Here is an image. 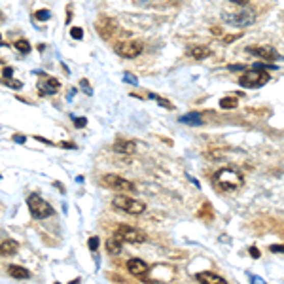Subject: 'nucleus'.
<instances>
[{
	"label": "nucleus",
	"instance_id": "412c9836",
	"mask_svg": "<svg viewBox=\"0 0 284 284\" xmlns=\"http://www.w3.org/2000/svg\"><path fill=\"white\" fill-rule=\"evenodd\" d=\"M2 86H8V87H12V89H21L23 84L17 82V80H12V78H2Z\"/></svg>",
	"mask_w": 284,
	"mask_h": 284
},
{
	"label": "nucleus",
	"instance_id": "4468645a",
	"mask_svg": "<svg viewBox=\"0 0 284 284\" xmlns=\"http://www.w3.org/2000/svg\"><path fill=\"white\" fill-rule=\"evenodd\" d=\"M114 152L116 153H135L137 152V144L133 142V140H118L116 144H114Z\"/></svg>",
	"mask_w": 284,
	"mask_h": 284
},
{
	"label": "nucleus",
	"instance_id": "aec40b11",
	"mask_svg": "<svg viewBox=\"0 0 284 284\" xmlns=\"http://www.w3.org/2000/svg\"><path fill=\"white\" fill-rule=\"evenodd\" d=\"M239 100L235 97H224V99H220V108H224V110H231V108H237Z\"/></svg>",
	"mask_w": 284,
	"mask_h": 284
},
{
	"label": "nucleus",
	"instance_id": "0eeeda50",
	"mask_svg": "<svg viewBox=\"0 0 284 284\" xmlns=\"http://www.w3.org/2000/svg\"><path fill=\"white\" fill-rule=\"evenodd\" d=\"M114 235L121 239V243L125 241V243H131V245H140V243L146 241V233L137 229V227H131V225H119Z\"/></svg>",
	"mask_w": 284,
	"mask_h": 284
},
{
	"label": "nucleus",
	"instance_id": "e433bc0d",
	"mask_svg": "<svg viewBox=\"0 0 284 284\" xmlns=\"http://www.w3.org/2000/svg\"><path fill=\"white\" fill-rule=\"evenodd\" d=\"M229 2H233V4H239V6H245V4H248V0H229Z\"/></svg>",
	"mask_w": 284,
	"mask_h": 284
},
{
	"label": "nucleus",
	"instance_id": "4be33fe9",
	"mask_svg": "<svg viewBox=\"0 0 284 284\" xmlns=\"http://www.w3.org/2000/svg\"><path fill=\"white\" fill-rule=\"evenodd\" d=\"M15 47H17L21 53H29V51H31V44H29L27 40H17V42H15Z\"/></svg>",
	"mask_w": 284,
	"mask_h": 284
},
{
	"label": "nucleus",
	"instance_id": "7c9ffc66",
	"mask_svg": "<svg viewBox=\"0 0 284 284\" xmlns=\"http://www.w3.org/2000/svg\"><path fill=\"white\" fill-rule=\"evenodd\" d=\"M241 38V34H229V36H225L224 38V42L225 44H231V42H235V40H239Z\"/></svg>",
	"mask_w": 284,
	"mask_h": 284
},
{
	"label": "nucleus",
	"instance_id": "ea45409f",
	"mask_svg": "<svg viewBox=\"0 0 284 284\" xmlns=\"http://www.w3.org/2000/svg\"><path fill=\"white\" fill-rule=\"evenodd\" d=\"M0 42H2V38H0Z\"/></svg>",
	"mask_w": 284,
	"mask_h": 284
},
{
	"label": "nucleus",
	"instance_id": "1a4fd4ad",
	"mask_svg": "<svg viewBox=\"0 0 284 284\" xmlns=\"http://www.w3.org/2000/svg\"><path fill=\"white\" fill-rule=\"evenodd\" d=\"M248 55H256L264 61H278L280 59V53L275 49L273 46H248L246 47Z\"/></svg>",
	"mask_w": 284,
	"mask_h": 284
},
{
	"label": "nucleus",
	"instance_id": "c9c22d12",
	"mask_svg": "<svg viewBox=\"0 0 284 284\" xmlns=\"http://www.w3.org/2000/svg\"><path fill=\"white\" fill-rule=\"evenodd\" d=\"M61 148H68V150H74L76 146H74L72 142H63V144H61Z\"/></svg>",
	"mask_w": 284,
	"mask_h": 284
},
{
	"label": "nucleus",
	"instance_id": "f8f14e48",
	"mask_svg": "<svg viewBox=\"0 0 284 284\" xmlns=\"http://www.w3.org/2000/svg\"><path fill=\"white\" fill-rule=\"evenodd\" d=\"M127 271L131 273L133 277L137 278H144L148 273H150V267L146 262H142L140 258H131L127 262Z\"/></svg>",
	"mask_w": 284,
	"mask_h": 284
},
{
	"label": "nucleus",
	"instance_id": "c756f323",
	"mask_svg": "<svg viewBox=\"0 0 284 284\" xmlns=\"http://www.w3.org/2000/svg\"><path fill=\"white\" fill-rule=\"evenodd\" d=\"M72 119H74V123H76V127H84L87 123L86 118H76V116H72Z\"/></svg>",
	"mask_w": 284,
	"mask_h": 284
},
{
	"label": "nucleus",
	"instance_id": "f704fd0d",
	"mask_svg": "<svg viewBox=\"0 0 284 284\" xmlns=\"http://www.w3.org/2000/svg\"><path fill=\"white\" fill-rule=\"evenodd\" d=\"M229 70H246V66L245 65H229Z\"/></svg>",
	"mask_w": 284,
	"mask_h": 284
},
{
	"label": "nucleus",
	"instance_id": "ddd939ff",
	"mask_svg": "<svg viewBox=\"0 0 284 284\" xmlns=\"http://www.w3.org/2000/svg\"><path fill=\"white\" fill-rule=\"evenodd\" d=\"M199 282H205V284H225V278L216 275V273H211V271H205V273H197L195 275Z\"/></svg>",
	"mask_w": 284,
	"mask_h": 284
},
{
	"label": "nucleus",
	"instance_id": "6e6552de",
	"mask_svg": "<svg viewBox=\"0 0 284 284\" xmlns=\"http://www.w3.org/2000/svg\"><path fill=\"white\" fill-rule=\"evenodd\" d=\"M100 182H102V186L112 188L116 192H135V184L125 180L123 176H119V174H105L100 178Z\"/></svg>",
	"mask_w": 284,
	"mask_h": 284
},
{
	"label": "nucleus",
	"instance_id": "c85d7f7f",
	"mask_svg": "<svg viewBox=\"0 0 284 284\" xmlns=\"http://www.w3.org/2000/svg\"><path fill=\"white\" fill-rule=\"evenodd\" d=\"M254 68H260V70H277V66L273 65H265V63H256Z\"/></svg>",
	"mask_w": 284,
	"mask_h": 284
},
{
	"label": "nucleus",
	"instance_id": "b1692460",
	"mask_svg": "<svg viewBox=\"0 0 284 284\" xmlns=\"http://www.w3.org/2000/svg\"><path fill=\"white\" fill-rule=\"evenodd\" d=\"M150 99H152V100H156V102H158V105L165 106V108H169V110H172V105H171V102H167L165 99H161V97H158V95H153V93H150Z\"/></svg>",
	"mask_w": 284,
	"mask_h": 284
},
{
	"label": "nucleus",
	"instance_id": "f03ea898",
	"mask_svg": "<svg viewBox=\"0 0 284 284\" xmlns=\"http://www.w3.org/2000/svg\"><path fill=\"white\" fill-rule=\"evenodd\" d=\"M214 184L218 186L222 192H235L239 188H243L245 178L241 172L233 171V169H220L214 174Z\"/></svg>",
	"mask_w": 284,
	"mask_h": 284
},
{
	"label": "nucleus",
	"instance_id": "cd10ccee",
	"mask_svg": "<svg viewBox=\"0 0 284 284\" xmlns=\"http://www.w3.org/2000/svg\"><path fill=\"white\" fill-rule=\"evenodd\" d=\"M123 80H125L127 84H131V86H137V84H139V80H137V76H133V74H129V72L123 74Z\"/></svg>",
	"mask_w": 284,
	"mask_h": 284
},
{
	"label": "nucleus",
	"instance_id": "39448f33",
	"mask_svg": "<svg viewBox=\"0 0 284 284\" xmlns=\"http://www.w3.org/2000/svg\"><path fill=\"white\" fill-rule=\"evenodd\" d=\"M144 46L140 40H121L119 44H116V53L123 59H135L142 53Z\"/></svg>",
	"mask_w": 284,
	"mask_h": 284
},
{
	"label": "nucleus",
	"instance_id": "20e7f679",
	"mask_svg": "<svg viewBox=\"0 0 284 284\" xmlns=\"http://www.w3.org/2000/svg\"><path fill=\"white\" fill-rule=\"evenodd\" d=\"M27 205H29V211H31V214H33L36 220H44V218H47V216H51L53 214L51 205L40 197L38 193L29 195V197H27Z\"/></svg>",
	"mask_w": 284,
	"mask_h": 284
},
{
	"label": "nucleus",
	"instance_id": "7ed1b4c3",
	"mask_svg": "<svg viewBox=\"0 0 284 284\" xmlns=\"http://www.w3.org/2000/svg\"><path fill=\"white\" fill-rule=\"evenodd\" d=\"M112 203L118 211L131 214V216H139V214H142L146 211V205L142 201H137V199L127 197V195H116Z\"/></svg>",
	"mask_w": 284,
	"mask_h": 284
},
{
	"label": "nucleus",
	"instance_id": "9b49d317",
	"mask_svg": "<svg viewBox=\"0 0 284 284\" xmlns=\"http://www.w3.org/2000/svg\"><path fill=\"white\" fill-rule=\"evenodd\" d=\"M116 31H118V23H116V19L100 17V19L97 21V33L100 34V38L110 40L114 34H116Z\"/></svg>",
	"mask_w": 284,
	"mask_h": 284
},
{
	"label": "nucleus",
	"instance_id": "4c0bfd02",
	"mask_svg": "<svg viewBox=\"0 0 284 284\" xmlns=\"http://www.w3.org/2000/svg\"><path fill=\"white\" fill-rule=\"evenodd\" d=\"M13 140H15V142H21V144H23V142H25V137H21V135H13Z\"/></svg>",
	"mask_w": 284,
	"mask_h": 284
},
{
	"label": "nucleus",
	"instance_id": "9d476101",
	"mask_svg": "<svg viewBox=\"0 0 284 284\" xmlns=\"http://www.w3.org/2000/svg\"><path fill=\"white\" fill-rule=\"evenodd\" d=\"M36 74L38 76H42V80L38 82V91L42 93V95H53V93L59 91V80L57 78H51V76H46L44 72H40V70H36Z\"/></svg>",
	"mask_w": 284,
	"mask_h": 284
},
{
	"label": "nucleus",
	"instance_id": "f257e3e1",
	"mask_svg": "<svg viewBox=\"0 0 284 284\" xmlns=\"http://www.w3.org/2000/svg\"><path fill=\"white\" fill-rule=\"evenodd\" d=\"M222 21L225 25L246 29L256 23V12L252 8H241V10H222Z\"/></svg>",
	"mask_w": 284,
	"mask_h": 284
},
{
	"label": "nucleus",
	"instance_id": "a211bd4d",
	"mask_svg": "<svg viewBox=\"0 0 284 284\" xmlns=\"http://www.w3.org/2000/svg\"><path fill=\"white\" fill-rule=\"evenodd\" d=\"M180 121L186 123V125H201V123H203V118H201V114H197V112H190V114H186V116H182Z\"/></svg>",
	"mask_w": 284,
	"mask_h": 284
},
{
	"label": "nucleus",
	"instance_id": "473e14b6",
	"mask_svg": "<svg viewBox=\"0 0 284 284\" xmlns=\"http://www.w3.org/2000/svg\"><path fill=\"white\" fill-rule=\"evenodd\" d=\"M248 252H250V256H252L254 260H258V258H260V250L256 248V246H252V248H250Z\"/></svg>",
	"mask_w": 284,
	"mask_h": 284
},
{
	"label": "nucleus",
	"instance_id": "58836bf2",
	"mask_svg": "<svg viewBox=\"0 0 284 284\" xmlns=\"http://www.w3.org/2000/svg\"><path fill=\"white\" fill-rule=\"evenodd\" d=\"M2 17H4V15H2V13H0V19H2Z\"/></svg>",
	"mask_w": 284,
	"mask_h": 284
},
{
	"label": "nucleus",
	"instance_id": "6ab92c4d",
	"mask_svg": "<svg viewBox=\"0 0 284 284\" xmlns=\"http://www.w3.org/2000/svg\"><path fill=\"white\" fill-rule=\"evenodd\" d=\"M106 250L110 252V254H119L121 252V239L112 235V237L106 241Z\"/></svg>",
	"mask_w": 284,
	"mask_h": 284
},
{
	"label": "nucleus",
	"instance_id": "72a5a7b5",
	"mask_svg": "<svg viewBox=\"0 0 284 284\" xmlns=\"http://www.w3.org/2000/svg\"><path fill=\"white\" fill-rule=\"evenodd\" d=\"M269 250L275 252V254H280V252L284 250V246H282V245H273L271 248H269Z\"/></svg>",
	"mask_w": 284,
	"mask_h": 284
},
{
	"label": "nucleus",
	"instance_id": "f3484780",
	"mask_svg": "<svg viewBox=\"0 0 284 284\" xmlns=\"http://www.w3.org/2000/svg\"><path fill=\"white\" fill-rule=\"evenodd\" d=\"M17 248H19V246H17V243H15V241H12V239H6V241L0 245V254H2V256H12V254H15V252H17Z\"/></svg>",
	"mask_w": 284,
	"mask_h": 284
},
{
	"label": "nucleus",
	"instance_id": "bb28decb",
	"mask_svg": "<svg viewBox=\"0 0 284 284\" xmlns=\"http://www.w3.org/2000/svg\"><path fill=\"white\" fill-rule=\"evenodd\" d=\"M99 245H100L99 237H91V239H89V243H87V246H89V250H93V252L99 248Z\"/></svg>",
	"mask_w": 284,
	"mask_h": 284
},
{
	"label": "nucleus",
	"instance_id": "2f4dec72",
	"mask_svg": "<svg viewBox=\"0 0 284 284\" xmlns=\"http://www.w3.org/2000/svg\"><path fill=\"white\" fill-rule=\"evenodd\" d=\"M12 76H13V68L12 66H6L4 72H2V78H12Z\"/></svg>",
	"mask_w": 284,
	"mask_h": 284
},
{
	"label": "nucleus",
	"instance_id": "dca6fc26",
	"mask_svg": "<svg viewBox=\"0 0 284 284\" xmlns=\"http://www.w3.org/2000/svg\"><path fill=\"white\" fill-rule=\"evenodd\" d=\"M190 55H192L193 59H206V57H211L212 51H211V47H206V46H197V47H192L190 49Z\"/></svg>",
	"mask_w": 284,
	"mask_h": 284
},
{
	"label": "nucleus",
	"instance_id": "393cba45",
	"mask_svg": "<svg viewBox=\"0 0 284 284\" xmlns=\"http://www.w3.org/2000/svg\"><path fill=\"white\" fill-rule=\"evenodd\" d=\"M70 36H72L74 40H82L84 38V29H82V27H72V29H70Z\"/></svg>",
	"mask_w": 284,
	"mask_h": 284
},
{
	"label": "nucleus",
	"instance_id": "2eb2a0df",
	"mask_svg": "<svg viewBox=\"0 0 284 284\" xmlns=\"http://www.w3.org/2000/svg\"><path fill=\"white\" fill-rule=\"evenodd\" d=\"M8 273H10V277H13V278H31V271L25 269V267H21V265H10V267H8Z\"/></svg>",
	"mask_w": 284,
	"mask_h": 284
},
{
	"label": "nucleus",
	"instance_id": "5701e85b",
	"mask_svg": "<svg viewBox=\"0 0 284 284\" xmlns=\"http://www.w3.org/2000/svg\"><path fill=\"white\" fill-rule=\"evenodd\" d=\"M34 17L38 21H47L51 17V13H49V10H38V12L34 13Z\"/></svg>",
	"mask_w": 284,
	"mask_h": 284
},
{
	"label": "nucleus",
	"instance_id": "a878e982",
	"mask_svg": "<svg viewBox=\"0 0 284 284\" xmlns=\"http://www.w3.org/2000/svg\"><path fill=\"white\" fill-rule=\"evenodd\" d=\"M80 87L84 89V93H86V95H93V89H91V86H89V82H87L86 78L80 80Z\"/></svg>",
	"mask_w": 284,
	"mask_h": 284
},
{
	"label": "nucleus",
	"instance_id": "423d86ee",
	"mask_svg": "<svg viewBox=\"0 0 284 284\" xmlns=\"http://www.w3.org/2000/svg\"><path fill=\"white\" fill-rule=\"evenodd\" d=\"M267 82H269V74L265 72V70H260V68L248 70V72L239 78V84L243 87H262Z\"/></svg>",
	"mask_w": 284,
	"mask_h": 284
}]
</instances>
